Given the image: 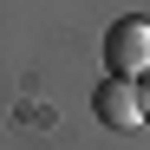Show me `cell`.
Returning <instances> with one entry per match:
<instances>
[{"mask_svg": "<svg viewBox=\"0 0 150 150\" xmlns=\"http://www.w3.org/2000/svg\"><path fill=\"white\" fill-rule=\"evenodd\" d=\"M91 111L111 124V131H144V85H124V79H105L91 98Z\"/></svg>", "mask_w": 150, "mask_h": 150, "instance_id": "cell-2", "label": "cell"}, {"mask_svg": "<svg viewBox=\"0 0 150 150\" xmlns=\"http://www.w3.org/2000/svg\"><path fill=\"white\" fill-rule=\"evenodd\" d=\"M105 65H111V79H124V85H144V79H150V20H144V13L111 20V33H105Z\"/></svg>", "mask_w": 150, "mask_h": 150, "instance_id": "cell-1", "label": "cell"}, {"mask_svg": "<svg viewBox=\"0 0 150 150\" xmlns=\"http://www.w3.org/2000/svg\"><path fill=\"white\" fill-rule=\"evenodd\" d=\"M144 124H150V79H144Z\"/></svg>", "mask_w": 150, "mask_h": 150, "instance_id": "cell-3", "label": "cell"}]
</instances>
